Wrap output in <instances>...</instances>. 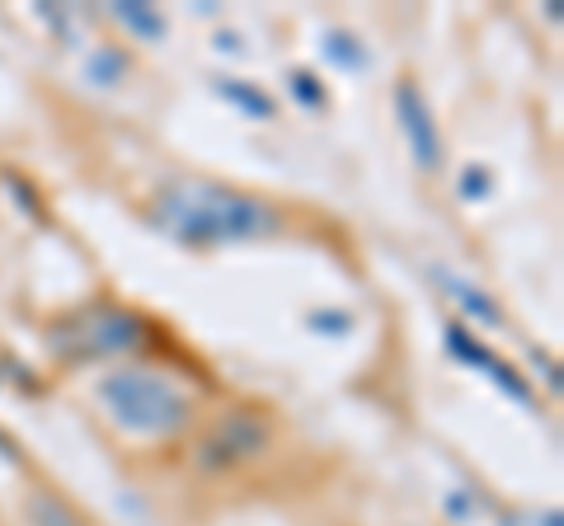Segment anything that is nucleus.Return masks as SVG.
<instances>
[{
	"mask_svg": "<svg viewBox=\"0 0 564 526\" xmlns=\"http://www.w3.org/2000/svg\"><path fill=\"white\" fill-rule=\"evenodd\" d=\"M147 221L174 244H188V250H221V244L273 240L288 231L282 207H273L269 198H259L250 188L203 179V174L165 179L151 193Z\"/></svg>",
	"mask_w": 564,
	"mask_h": 526,
	"instance_id": "nucleus-1",
	"label": "nucleus"
},
{
	"mask_svg": "<svg viewBox=\"0 0 564 526\" xmlns=\"http://www.w3.org/2000/svg\"><path fill=\"white\" fill-rule=\"evenodd\" d=\"M43 339H47V353L62 366H90V362L128 358L137 348H147L151 320L137 315L132 306H118L109 296H99V302L70 306L57 320H47Z\"/></svg>",
	"mask_w": 564,
	"mask_h": 526,
	"instance_id": "nucleus-2",
	"label": "nucleus"
},
{
	"mask_svg": "<svg viewBox=\"0 0 564 526\" xmlns=\"http://www.w3.org/2000/svg\"><path fill=\"white\" fill-rule=\"evenodd\" d=\"M99 405L122 432L137 437H180L193 428V395L151 366H118L95 385Z\"/></svg>",
	"mask_w": 564,
	"mask_h": 526,
	"instance_id": "nucleus-3",
	"label": "nucleus"
},
{
	"mask_svg": "<svg viewBox=\"0 0 564 526\" xmlns=\"http://www.w3.org/2000/svg\"><path fill=\"white\" fill-rule=\"evenodd\" d=\"M273 442V424L259 409H226L198 432L193 442V465L203 475H236L250 461H259Z\"/></svg>",
	"mask_w": 564,
	"mask_h": 526,
	"instance_id": "nucleus-4",
	"label": "nucleus"
},
{
	"mask_svg": "<svg viewBox=\"0 0 564 526\" xmlns=\"http://www.w3.org/2000/svg\"><path fill=\"white\" fill-rule=\"evenodd\" d=\"M391 109H395V122L410 142V155L423 174L443 169V132H437V118H433V103L429 95L419 90L414 76H400L395 90H391Z\"/></svg>",
	"mask_w": 564,
	"mask_h": 526,
	"instance_id": "nucleus-5",
	"label": "nucleus"
},
{
	"mask_svg": "<svg viewBox=\"0 0 564 526\" xmlns=\"http://www.w3.org/2000/svg\"><path fill=\"white\" fill-rule=\"evenodd\" d=\"M443 339H447V353L462 362V366H475V372H485V376H494V385H499L503 395H513L518 405H536V391H532V381H527L518 366H508L499 353H494L489 343H480L470 335V325H447L443 329Z\"/></svg>",
	"mask_w": 564,
	"mask_h": 526,
	"instance_id": "nucleus-6",
	"label": "nucleus"
},
{
	"mask_svg": "<svg viewBox=\"0 0 564 526\" xmlns=\"http://www.w3.org/2000/svg\"><path fill=\"white\" fill-rule=\"evenodd\" d=\"M212 90H217L236 113L254 118V122H273L278 118V99L269 90H259L254 80H236V76H212Z\"/></svg>",
	"mask_w": 564,
	"mask_h": 526,
	"instance_id": "nucleus-7",
	"label": "nucleus"
},
{
	"mask_svg": "<svg viewBox=\"0 0 564 526\" xmlns=\"http://www.w3.org/2000/svg\"><path fill=\"white\" fill-rule=\"evenodd\" d=\"M109 14L132 33L137 43H161L165 33H170V20L155 6H147V0H113Z\"/></svg>",
	"mask_w": 564,
	"mask_h": 526,
	"instance_id": "nucleus-8",
	"label": "nucleus"
},
{
	"mask_svg": "<svg viewBox=\"0 0 564 526\" xmlns=\"http://www.w3.org/2000/svg\"><path fill=\"white\" fill-rule=\"evenodd\" d=\"M433 277L443 283L447 296H456V302H462V310L470 315V320H480V325H503V310H499V302H494L489 292L462 283V277H452L447 269H437V263H433Z\"/></svg>",
	"mask_w": 564,
	"mask_h": 526,
	"instance_id": "nucleus-9",
	"label": "nucleus"
},
{
	"mask_svg": "<svg viewBox=\"0 0 564 526\" xmlns=\"http://www.w3.org/2000/svg\"><path fill=\"white\" fill-rule=\"evenodd\" d=\"M321 52H325V62L329 66H339V72H367L372 66V57H367V47L358 33H348V29H325L321 33Z\"/></svg>",
	"mask_w": 564,
	"mask_h": 526,
	"instance_id": "nucleus-10",
	"label": "nucleus"
},
{
	"mask_svg": "<svg viewBox=\"0 0 564 526\" xmlns=\"http://www.w3.org/2000/svg\"><path fill=\"white\" fill-rule=\"evenodd\" d=\"M85 76H90V85H99V90H113V85L128 76V52H122L118 43L95 47L90 62H85Z\"/></svg>",
	"mask_w": 564,
	"mask_h": 526,
	"instance_id": "nucleus-11",
	"label": "nucleus"
},
{
	"mask_svg": "<svg viewBox=\"0 0 564 526\" xmlns=\"http://www.w3.org/2000/svg\"><path fill=\"white\" fill-rule=\"evenodd\" d=\"M29 526H85V517L62 494H47V489H39V494L29 498Z\"/></svg>",
	"mask_w": 564,
	"mask_h": 526,
	"instance_id": "nucleus-12",
	"label": "nucleus"
},
{
	"mask_svg": "<svg viewBox=\"0 0 564 526\" xmlns=\"http://www.w3.org/2000/svg\"><path fill=\"white\" fill-rule=\"evenodd\" d=\"M288 95L302 103L306 113H325L329 109V90L321 85V76L306 72V66H292V72H288Z\"/></svg>",
	"mask_w": 564,
	"mask_h": 526,
	"instance_id": "nucleus-13",
	"label": "nucleus"
},
{
	"mask_svg": "<svg viewBox=\"0 0 564 526\" xmlns=\"http://www.w3.org/2000/svg\"><path fill=\"white\" fill-rule=\"evenodd\" d=\"M6 188H10V198L20 202L33 221H43V217H47V212H43V202H39V193H33L29 179H20V174H10V169H6Z\"/></svg>",
	"mask_w": 564,
	"mask_h": 526,
	"instance_id": "nucleus-14",
	"label": "nucleus"
},
{
	"mask_svg": "<svg viewBox=\"0 0 564 526\" xmlns=\"http://www.w3.org/2000/svg\"><path fill=\"white\" fill-rule=\"evenodd\" d=\"M489 188H494V174L485 165H466L462 169V198H489Z\"/></svg>",
	"mask_w": 564,
	"mask_h": 526,
	"instance_id": "nucleus-15",
	"label": "nucleus"
},
{
	"mask_svg": "<svg viewBox=\"0 0 564 526\" xmlns=\"http://www.w3.org/2000/svg\"><path fill=\"white\" fill-rule=\"evenodd\" d=\"M306 325H311V329H321V335H344V329L352 325V315H344V310H315Z\"/></svg>",
	"mask_w": 564,
	"mask_h": 526,
	"instance_id": "nucleus-16",
	"label": "nucleus"
},
{
	"mask_svg": "<svg viewBox=\"0 0 564 526\" xmlns=\"http://www.w3.org/2000/svg\"><path fill=\"white\" fill-rule=\"evenodd\" d=\"M447 513L456 522H475V517H480V498H470L466 489H456V494H447Z\"/></svg>",
	"mask_w": 564,
	"mask_h": 526,
	"instance_id": "nucleus-17",
	"label": "nucleus"
},
{
	"mask_svg": "<svg viewBox=\"0 0 564 526\" xmlns=\"http://www.w3.org/2000/svg\"><path fill=\"white\" fill-rule=\"evenodd\" d=\"M503 526H564L560 507H551V513H527V517H508Z\"/></svg>",
	"mask_w": 564,
	"mask_h": 526,
	"instance_id": "nucleus-18",
	"label": "nucleus"
},
{
	"mask_svg": "<svg viewBox=\"0 0 564 526\" xmlns=\"http://www.w3.org/2000/svg\"><path fill=\"white\" fill-rule=\"evenodd\" d=\"M39 14H43L47 24H52V33H62V43H70V20H66L62 10H52V6H39Z\"/></svg>",
	"mask_w": 564,
	"mask_h": 526,
	"instance_id": "nucleus-19",
	"label": "nucleus"
},
{
	"mask_svg": "<svg viewBox=\"0 0 564 526\" xmlns=\"http://www.w3.org/2000/svg\"><path fill=\"white\" fill-rule=\"evenodd\" d=\"M0 456H6V461H10V465H24V447H20V442H14V437H10L6 428H0Z\"/></svg>",
	"mask_w": 564,
	"mask_h": 526,
	"instance_id": "nucleus-20",
	"label": "nucleus"
},
{
	"mask_svg": "<svg viewBox=\"0 0 564 526\" xmlns=\"http://www.w3.org/2000/svg\"><path fill=\"white\" fill-rule=\"evenodd\" d=\"M217 47H221V52H245L236 33H217Z\"/></svg>",
	"mask_w": 564,
	"mask_h": 526,
	"instance_id": "nucleus-21",
	"label": "nucleus"
}]
</instances>
